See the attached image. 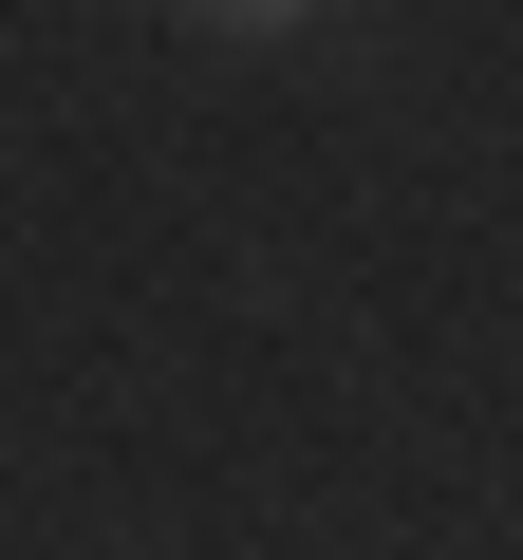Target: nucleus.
<instances>
[{"label":"nucleus","instance_id":"obj_1","mask_svg":"<svg viewBox=\"0 0 523 560\" xmlns=\"http://www.w3.org/2000/svg\"><path fill=\"white\" fill-rule=\"evenodd\" d=\"M224 20H300V0H224Z\"/></svg>","mask_w":523,"mask_h":560}]
</instances>
